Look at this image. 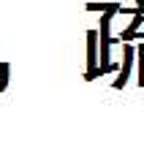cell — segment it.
I'll return each mask as SVG.
<instances>
[{
    "mask_svg": "<svg viewBox=\"0 0 144 152\" xmlns=\"http://www.w3.org/2000/svg\"><path fill=\"white\" fill-rule=\"evenodd\" d=\"M133 63H136V49H133V46H125V63H122V68L117 71V79L112 82L114 90H122L125 84H128V76H131V71H133Z\"/></svg>",
    "mask_w": 144,
    "mask_h": 152,
    "instance_id": "cell-1",
    "label": "cell"
},
{
    "mask_svg": "<svg viewBox=\"0 0 144 152\" xmlns=\"http://www.w3.org/2000/svg\"><path fill=\"white\" fill-rule=\"evenodd\" d=\"M98 65V30L87 33V68Z\"/></svg>",
    "mask_w": 144,
    "mask_h": 152,
    "instance_id": "cell-2",
    "label": "cell"
},
{
    "mask_svg": "<svg viewBox=\"0 0 144 152\" xmlns=\"http://www.w3.org/2000/svg\"><path fill=\"white\" fill-rule=\"evenodd\" d=\"M141 22H144V14H141V11H139V14H133L131 25H128V27H125V30L120 33V44H122V41H131V35H133V33L141 27Z\"/></svg>",
    "mask_w": 144,
    "mask_h": 152,
    "instance_id": "cell-3",
    "label": "cell"
},
{
    "mask_svg": "<svg viewBox=\"0 0 144 152\" xmlns=\"http://www.w3.org/2000/svg\"><path fill=\"white\" fill-rule=\"evenodd\" d=\"M133 65L139 68V87H144V41L136 46V63Z\"/></svg>",
    "mask_w": 144,
    "mask_h": 152,
    "instance_id": "cell-4",
    "label": "cell"
},
{
    "mask_svg": "<svg viewBox=\"0 0 144 152\" xmlns=\"http://www.w3.org/2000/svg\"><path fill=\"white\" fill-rule=\"evenodd\" d=\"M87 11H112V14H117L120 3H87Z\"/></svg>",
    "mask_w": 144,
    "mask_h": 152,
    "instance_id": "cell-5",
    "label": "cell"
},
{
    "mask_svg": "<svg viewBox=\"0 0 144 152\" xmlns=\"http://www.w3.org/2000/svg\"><path fill=\"white\" fill-rule=\"evenodd\" d=\"M136 8H139V11L144 14V0H136Z\"/></svg>",
    "mask_w": 144,
    "mask_h": 152,
    "instance_id": "cell-6",
    "label": "cell"
}]
</instances>
